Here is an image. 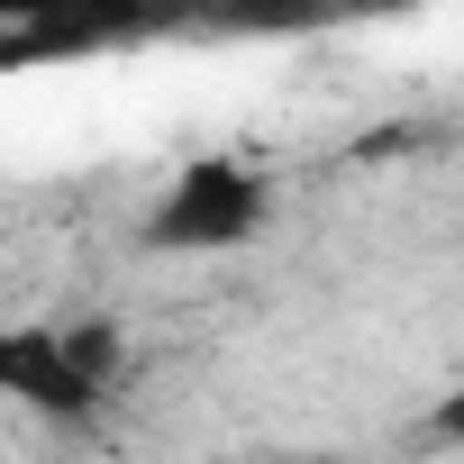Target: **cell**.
Here are the masks:
<instances>
[{"label":"cell","instance_id":"6da1fadb","mask_svg":"<svg viewBox=\"0 0 464 464\" xmlns=\"http://www.w3.org/2000/svg\"><path fill=\"white\" fill-rule=\"evenodd\" d=\"M265 218H274V182L246 155H191L155 191V209H146L137 237L155 256H237L246 237H265Z\"/></svg>","mask_w":464,"mask_h":464},{"label":"cell","instance_id":"7a4b0ae2","mask_svg":"<svg viewBox=\"0 0 464 464\" xmlns=\"http://www.w3.org/2000/svg\"><path fill=\"white\" fill-rule=\"evenodd\" d=\"M119 319H55L0 337V392L37 419H92L119 382Z\"/></svg>","mask_w":464,"mask_h":464},{"label":"cell","instance_id":"3957f363","mask_svg":"<svg viewBox=\"0 0 464 464\" xmlns=\"http://www.w3.org/2000/svg\"><path fill=\"white\" fill-rule=\"evenodd\" d=\"M164 0H0V28H10V55H92V46H119L137 28H155Z\"/></svg>","mask_w":464,"mask_h":464},{"label":"cell","instance_id":"277c9868","mask_svg":"<svg viewBox=\"0 0 464 464\" xmlns=\"http://www.w3.org/2000/svg\"><path fill=\"white\" fill-rule=\"evenodd\" d=\"M218 19H237V28H310L328 0H209Z\"/></svg>","mask_w":464,"mask_h":464},{"label":"cell","instance_id":"5b68a950","mask_svg":"<svg viewBox=\"0 0 464 464\" xmlns=\"http://www.w3.org/2000/svg\"><path fill=\"white\" fill-rule=\"evenodd\" d=\"M428 428H437V437H446V446H464V382H455V392H446V401H437V410H428Z\"/></svg>","mask_w":464,"mask_h":464}]
</instances>
